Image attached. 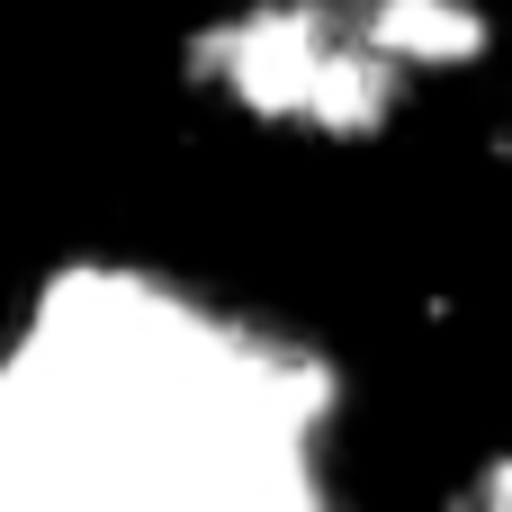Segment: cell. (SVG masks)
I'll return each mask as SVG.
<instances>
[{
    "label": "cell",
    "mask_w": 512,
    "mask_h": 512,
    "mask_svg": "<svg viewBox=\"0 0 512 512\" xmlns=\"http://www.w3.org/2000/svg\"><path fill=\"white\" fill-rule=\"evenodd\" d=\"M468 504H504V512H512V459H495V468L468 486Z\"/></svg>",
    "instance_id": "cell-4"
},
{
    "label": "cell",
    "mask_w": 512,
    "mask_h": 512,
    "mask_svg": "<svg viewBox=\"0 0 512 512\" xmlns=\"http://www.w3.org/2000/svg\"><path fill=\"white\" fill-rule=\"evenodd\" d=\"M180 63L189 90L243 108L252 126H288L324 144H378L414 99V72L378 45L360 0H243L207 18Z\"/></svg>",
    "instance_id": "cell-2"
},
{
    "label": "cell",
    "mask_w": 512,
    "mask_h": 512,
    "mask_svg": "<svg viewBox=\"0 0 512 512\" xmlns=\"http://www.w3.org/2000/svg\"><path fill=\"white\" fill-rule=\"evenodd\" d=\"M360 18L378 27V45H387L414 81L468 72V63L495 54V18H486L477 0H360Z\"/></svg>",
    "instance_id": "cell-3"
},
{
    "label": "cell",
    "mask_w": 512,
    "mask_h": 512,
    "mask_svg": "<svg viewBox=\"0 0 512 512\" xmlns=\"http://www.w3.org/2000/svg\"><path fill=\"white\" fill-rule=\"evenodd\" d=\"M351 378L135 261H63L0 369L9 512H324Z\"/></svg>",
    "instance_id": "cell-1"
}]
</instances>
